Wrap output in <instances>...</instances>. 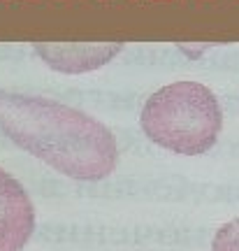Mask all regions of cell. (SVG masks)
<instances>
[{
	"instance_id": "cell-1",
	"label": "cell",
	"mask_w": 239,
	"mask_h": 251,
	"mask_svg": "<svg viewBox=\"0 0 239 251\" xmlns=\"http://www.w3.org/2000/svg\"><path fill=\"white\" fill-rule=\"evenodd\" d=\"M0 130L72 179H105L119 161L116 140L105 126L49 98L0 89Z\"/></svg>"
},
{
	"instance_id": "cell-3",
	"label": "cell",
	"mask_w": 239,
	"mask_h": 251,
	"mask_svg": "<svg viewBox=\"0 0 239 251\" xmlns=\"http://www.w3.org/2000/svg\"><path fill=\"white\" fill-rule=\"evenodd\" d=\"M35 230V209L26 188L0 170V251H21Z\"/></svg>"
},
{
	"instance_id": "cell-5",
	"label": "cell",
	"mask_w": 239,
	"mask_h": 251,
	"mask_svg": "<svg viewBox=\"0 0 239 251\" xmlns=\"http://www.w3.org/2000/svg\"><path fill=\"white\" fill-rule=\"evenodd\" d=\"M212 251H239V219H232L214 235Z\"/></svg>"
},
{
	"instance_id": "cell-4",
	"label": "cell",
	"mask_w": 239,
	"mask_h": 251,
	"mask_svg": "<svg viewBox=\"0 0 239 251\" xmlns=\"http://www.w3.org/2000/svg\"><path fill=\"white\" fill-rule=\"evenodd\" d=\"M123 45L116 42H33L35 54L58 72H89L96 70L112 56L121 51Z\"/></svg>"
},
{
	"instance_id": "cell-2",
	"label": "cell",
	"mask_w": 239,
	"mask_h": 251,
	"mask_svg": "<svg viewBox=\"0 0 239 251\" xmlns=\"http://www.w3.org/2000/svg\"><path fill=\"white\" fill-rule=\"evenodd\" d=\"M142 128L149 140L174 153L200 156L221 133L223 112L212 91L197 81H174L144 102Z\"/></svg>"
}]
</instances>
